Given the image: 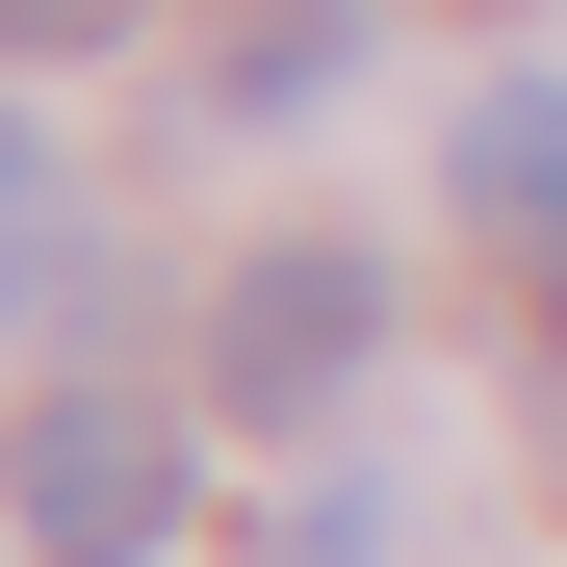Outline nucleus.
Wrapping results in <instances>:
<instances>
[{"mask_svg":"<svg viewBox=\"0 0 567 567\" xmlns=\"http://www.w3.org/2000/svg\"><path fill=\"white\" fill-rule=\"evenodd\" d=\"M542 310H567V258H542Z\"/></svg>","mask_w":567,"mask_h":567,"instance_id":"nucleus-7","label":"nucleus"},{"mask_svg":"<svg viewBox=\"0 0 567 567\" xmlns=\"http://www.w3.org/2000/svg\"><path fill=\"white\" fill-rule=\"evenodd\" d=\"M155 27V0H0V78H27V52H130Z\"/></svg>","mask_w":567,"mask_h":567,"instance_id":"nucleus-6","label":"nucleus"},{"mask_svg":"<svg viewBox=\"0 0 567 567\" xmlns=\"http://www.w3.org/2000/svg\"><path fill=\"white\" fill-rule=\"evenodd\" d=\"M464 233L567 258V104H542V78H491V104H464Z\"/></svg>","mask_w":567,"mask_h":567,"instance_id":"nucleus-3","label":"nucleus"},{"mask_svg":"<svg viewBox=\"0 0 567 567\" xmlns=\"http://www.w3.org/2000/svg\"><path fill=\"white\" fill-rule=\"evenodd\" d=\"M336 52H361V0H233V27H207V104L284 130V104H336Z\"/></svg>","mask_w":567,"mask_h":567,"instance_id":"nucleus-4","label":"nucleus"},{"mask_svg":"<svg viewBox=\"0 0 567 567\" xmlns=\"http://www.w3.org/2000/svg\"><path fill=\"white\" fill-rule=\"evenodd\" d=\"M0 310H78V181H52L27 104H0Z\"/></svg>","mask_w":567,"mask_h":567,"instance_id":"nucleus-5","label":"nucleus"},{"mask_svg":"<svg viewBox=\"0 0 567 567\" xmlns=\"http://www.w3.org/2000/svg\"><path fill=\"white\" fill-rule=\"evenodd\" d=\"M361 361H388V258L284 233V258H233V284H207V388H233V413H336Z\"/></svg>","mask_w":567,"mask_h":567,"instance_id":"nucleus-2","label":"nucleus"},{"mask_svg":"<svg viewBox=\"0 0 567 567\" xmlns=\"http://www.w3.org/2000/svg\"><path fill=\"white\" fill-rule=\"evenodd\" d=\"M0 542L27 567H155L181 542V413L155 388H27L0 413Z\"/></svg>","mask_w":567,"mask_h":567,"instance_id":"nucleus-1","label":"nucleus"}]
</instances>
